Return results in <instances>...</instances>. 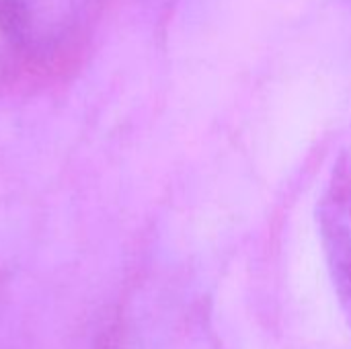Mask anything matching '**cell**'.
Returning a JSON list of instances; mask_svg holds the SVG:
<instances>
[{
  "label": "cell",
  "instance_id": "obj_2",
  "mask_svg": "<svg viewBox=\"0 0 351 349\" xmlns=\"http://www.w3.org/2000/svg\"><path fill=\"white\" fill-rule=\"evenodd\" d=\"M321 230L335 288L351 315V191L333 189L321 206Z\"/></svg>",
  "mask_w": 351,
  "mask_h": 349
},
{
  "label": "cell",
  "instance_id": "obj_1",
  "mask_svg": "<svg viewBox=\"0 0 351 349\" xmlns=\"http://www.w3.org/2000/svg\"><path fill=\"white\" fill-rule=\"evenodd\" d=\"M99 0H0V37L33 72L60 68L74 56Z\"/></svg>",
  "mask_w": 351,
  "mask_h": 349
}]
</instances>
